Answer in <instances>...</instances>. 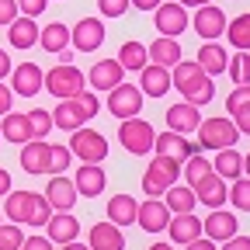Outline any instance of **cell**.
Returning <instances> with one entry per match:
<instances>
[{
    "label": "cell",
    "mask_w": 250,
    "mask_h": 250,
    "mask_svg": "<svg viewBox=\"0 0 250 250\" xmlns=\"http://www.w3.org/2000/svg\"><path fill=\"white\" fill-rule=\"evenodd\" d=\"M202 233H205L212 243H226L229 236H236V233H240V229H236V215H233V212H226V208L208 212V219L202 223Z\"/></svg>",
    "instance_id": "obj_15"
},
{
    "label": "cell",
    "mask_w": 250,
    "mask_h": 250,
    "mask_svg": "<svg viewBox=\"0 0 250 250\" xmlns=\"http://www.w3.org/2000/svg\"><path fill=\"white\" fill-rule=\"evenodd\" d=\"M212 170L223 177V181H236L240 174H243V156L236 153V146H229V149H219L215 153V164H212Z\"/></svg>",
    "instance_id": "obj_33"
},
{
    "label": "cell",
    "mask_w": 250,
    "mask_h": 250,
    "mask_svg": "<svg viewBox=\"0 0 250 250\" xmlns=\"http://www.w3.org/2000/svg\"><path fill=\"white\" fill-rule=\"evenodd\" d=\"M125 80V70H122V62L118 59H98L90 66V73H87V83L94 87V90H111V87H118Z\"/></svg>",
    "instance_id": "obj_14"
},
{
    "label": "cell",
    "mask_w": 250,
    "mask_h": 250,
    "mask_svg": "<svg viewBox=\"0 0 250 250\" xmlns=\"http://www.w3.org/2000/svg\"><path fill=\"white\" fill-rule=\"evenodd\" d=\"M146 56L153 59V66H164V70H170V66H177L181 62V42H174V39H156L153 45H146Z\"/></svg>",
    "instance_id": "obj_29"
},
{
    "label": "cell",
    "mask_w": 250,
    "mask_h": 250,
    "mask_svg": "<svg viewBox=\"0 0 250 250\" xmlns=\"http://www.w3.org/2000/svg\"><path fill=\"white\" fill-rule=\"evenodd\" d=\"M45 87V73L35 62H21V66L11 70V90L18 98H35V94Z\"/></svg>",
    "instance_id": "obj_7"
},
{
    "label": "cell",
    "mask_w": 250,
    "mask_h": 250,
    "mask_svg": "<svg viewBox=\"0 0 250 250\" xmlns=\"http://www.w3.org/2000/svg\"><path fill=\"white\" fill-rule=\"evenodd\" d=\"M233 125L240 129V136H250V108H240V111H233Z\"/></svg>",
    "instance_id": "obj_49"
},
{
    "label": "cell",
    "mask_w": 250,
    "mask_h": 250,
    "mask_svg": "<svg viewBox=\"0 0 250 250\" xmlns=\"http://www.w3.org/2000/svg\"><path fill=\"white\" fill-rule=\"evenodd\" d=\"M184 98H188V104H195V108H198V104H208V101L215 98V83H212V77H205L198 87H191Z\"/></svg>",
    "instance_id": "obj_44"
},
{
    "label": "cell",
    "mask_w": 250,
    "mask_h": 250,
    "mask_svg": "<svg viewBox=\"0 0 250 250\" xmlns=\"http://www.w3.org/2000/svg\"><path fill=\"white\" fill-rule=\"evenodd\" d=\"M21 243H24V233H21L18 223H0V247L4 250H21Z\"/></svg>",
    "instance_id": "obj_43"
},
{
    "label": "cell",
    "mask_w": 250,
    "mask_h": 250,
    "mask_svg": "<svg viewBox=\"0 0 250 250\" xmlns=\"http://www.w3.org/2000/svg\"><path fill=\"white\" fill-rule=\"evenodd\" d=\"M0 139H7V143H18V146L31 143V139H35V129H31V118H28V115H21V111H7V115H4V122H0Z\"/></svg>",
    "instance_id": "obj_18"
},
{
    "label": "cell",
    "mask_w": 250,
    "mask_h": 250,
    "mask_svg": "<svg viewBox=\"0 0 250 250\" xmlns=\"http://www.w3.org/2000/svg\"><path fill=\"white\" fill-rule=\"evenodd\" d=\"M243 170H247V177H250V153L243 156Z\"/></svg>",
    "instance_id": "obj_61"
},
{
    "label": "cell",
    "mask_w": 250,
    "mask_h": 250,
    "mask_svg": "<svg viewBox=\"0 0 250 250\" xmlns=\"http://www.w3.org/2000/svg\"><path fill=\"white\" fill-rule=\"evenodd\" d=\"M87 247L90 250H125V233L115 223H94Z\"/></svg>",
    "instance_id": "obj_26"
},
{
    "label": "cell",
    "mask_w": 250,
    "mask_h": 250,
    "mask_svg": "<svg viewBox=\"0 0 250 250\" xmlns=\"http://www.w3.org/2000/svg\"><path fill=\"white\" fill-rule=\"evenodd\" d=\"M181 7H205V4H212V0H177Z\"/></svg>",
    "instance_id": "obj_58"
},
{
    "label": "cell",
    "mask_w": 250,
    "mask_h": 250,
    "mask_svg": "<svg viewBox=\"0 0 250 250\" xmlns=\"http://www.w3.org/2000/svg\"><path fill=\"white\" fill-rule=\"evenodd\" d=\"M98 7H101L104 18H122L132 4H129V0H98Z\"/></svg>",
    "instance_id": "obj_47"
},
{
    "label": "cell",
    "mask_w": 250,
    "mask_h": 250,
    "mask_svg": "<svg viewBox=\"0 0 250 250\" xmlns=\"http://www.w3.org/2000/svg\"><path fill=\"white\" fill-rule=\"evenodd\" d=\"M11 101H14V90H11L7 83H0V118L11 111Z\"/></svg>",
    "instance_id": "obj_53"
},
{
    "label": "cell",
    "mask_w": 250,
    "mask_h": 250,
    "mask_svg": "<svg viewBox=\"0 0 250 250\" xmlns=\"http://www.w3.org/2000/svg\"><path fill=\"white\" fill-rule=\"evenodd\" d=\"M21 170L24 174H49V143L31 139L21 146Z\"/></svg>",
    "instance_id": "obj_21"
},
{
    "label": "cell",
    "mask_w": 250,
    "mask_h": 250,
    "mask_svg": "<svg viewBox=\"0 0 250 250\" xmlns=\"http://www.w3.org/2000/svg\"><path fill=\"white\" fill-rule=\"evenodd\" d=\"M52 125H56V129H66V132H77L80 125H83V118L73 108V101H59L56 111H52Z\"/></svg>",
    "instance_id": "obj_36"
},
{
    "label": "cell",
    "mask_w": 250,
    "mask_h": 250,
    "mask_svg": "<svg viewBox=\"0 0 250 250\" xmlns=\"http://www.w3.org/2000/svg\"><path fill=\"white\" fill-rule=\"evenodd\" d=\"M73 108L80 111V118H83V122H90L94 115L101 111V101H98V90H80L77 98H73Z\"/></svg>",
    "instance_id": "obj_38"
},
{
    "label": "cell",
    "mask_w": 250,
    "mask_h": 250,
    "mask_svg": "<svg viewBox=\"0 0 250 250\" xmlns=\"http://www.w3.org/2000/svg\"><path fill=\"white\" fill-rule=\"evenodd\" d=\"M149 250H174V247H170V243H153Z\"/></svg>",
    "instance_id": "obj_60"
},
{
    "label": "cell",
    "mask_w": 250,
    "mask_h": 250,
    "mask_svg": "<svg viewBox=\"0 0 250 250\" xmlns=\"http://www.w3.org/2000/svg\"><path fill=\"white\" fill-rule=\"evenodd\" d=\"M136 212H139V202L129 198V195H111L108 198V223H115L118 229L132 226L136 223Z\"/></svg>",
    "instance_id": "obj_27"
},
{
    "label": "cell",
    "mask_w": 250,
    "mask_h": 250,
    "mask_svg": "<svg viewBox=\"0 0 250 250\" xmlns=\"http://www.w3.org/2000/svg\"><path fill=\"white\" fill-rule=\"evenodd\" d=\"M170 208L160 202V198H146L143 205H139V212H136V223L146 229V233H164L167 229V223H170Z\"/></svg>",
    "instance_id": "obj_11"
},
{
    "label": "cell",
    "mask_w": 250,
    "mask_h": 250,
    "mask_svg": "<svg viewBox=\"0 0 250 250\" xmlns=\"http://www.w3.org/2000/svg\"><path fill=\"white\" fill-rule=\"evenodd\" d=\"M83 87H87V77L73 66V62H59V66H52L45 73V90L52 98H59V101H73Z\"/></svg>",
    "instance_id": "obj_1"
},
{
    "label": "cell",
    "mask_w": 250,
    "mask_h": 250,
    "mask_svg": "<svg viewBox=\"0 0 250 250\" xmlns=\"http://www.w3.org/2000/svg\"><path fill=\"white\" fill-rule=\"evenodd\" d=\"M198 149H229V146H236V139H240V129L229 122V118H208V122H202L198 125Z\"/></svg>",
    "instance_id": "obj_3"
},
{
    "label": "cell",
    "mask_w": 250,
    "mask_h": 250,
    "mask_svg": "<svg viewBox=\"0 0 250 250\" xmlns=\"http://www.w3.org/2000/svg\"><path fill=\"white\" fill-rule=\"evenodd\" d=\"M45 198H49V205H52V212H70L73 205H77V184L70 181V177H62V174H56L49 184H45Z\"/></svg>",
    "instance_id": "obj_13"
},
{
    "label": "cell",
    "mask_w": 250,
    "mask_h": 250,
    "mask_svg": "<svg viewBox=\"0 0 250 250\" xmlns=\"http://www.w3.org/2000/svg\"><path fill=\"white\" fill-rule=\"evenodd\" d=\"M177 181H181V164L174 160V156H153V164L143 174V191L149 198H160L167 188L177 184Z\"/></svg>",
    "instance_id": "obj_2"
},
{
    "label": "cell",
    "mask_w": 250,
    "mask_h": 250,
    "mask_svg": "<svg viewBox=\"0 0 250 250\" xmlns=\"http://www.w3.org/2000/svg\"><path fill=\"white\" fill-rule=\"evenodd\" d=\"M28 118H31V129H35V139H45L56 129V125H52V111H45V108H31Z\"/></svg>",
    "instance_id": "obj_41"
},
{
    "label": "cell",
    "mask_w": 250,
    "mask_h": 250,
    "mask_svg": "<svg viewBox=\"0 0 250 250\" xmlns=\"http://www.w3.org/2000/svg\"><path fill=\"white\" fill-rule=\"evenodd\" d=\"M45 4H49V0H18V14L39 18V14H45Z\"/></svg>",
    "instance_id": "obj_48"
},
{
    "label": "cell",
    "mask_w": 250,
    "mask_h": 250,
    "mask_svg": "<svg viewBox=\"0 0 250 250\" xmlns=\"http://www.w3.org/2000/svg\"><path fill=\"white\" fill-rule=\"evenodd\" d=\"M0 250H4V247H0Z\"/></svg>",
    "instance_id": "obj_62"
},
{
    "label": "cell",
    "mask_w": 250,
    "mask_h": 250,
    "mask_svg": "<svg viewBox=\"0 0 250 250\" xmlns=\"http://www.w3.org/2000/svg\"><path fill=\"white\" fill-rule=\"evenodd\" d=\"M191 188H195V198H198L202 205H208V208H223V202H226V195H229L226 181L219 177L215 170H208V174H205L202 181H195Z\"/></svg>",
    "instance_id": "obj_12"
},
{
    "label": "cell",
    "mask_w": 250,
    "mask_h": 250,
    "mask_svg": "<svg viewBox=\"0 0 250 250\" xmlns=\"http://www.w3.org/2000/svg\"><path fill=\"white\" fill-rule=\"evenodd\" d=\"M7 42L14 45V49H31V45H39V24H35V18H14L11 24H7Z\"/></svg>",
    "instance_id": "obj_25"
},
{
    "label": "cell",
    "mask_w": 250,
    "mask_h": 250,
    "mask_svg": "<svg viewBox=\"0 0 250 250\" xmlns=\"http://www.w3.org/2000/svg\"><path fill=\"white\" fill-rule=\"evenodd\" d=\"M153 149H156V156H174L177 164L198 153V146L188 143V136H177V132H170V129H167V132H160V136L153 139Z\"/></svg>",
    "instance_id": "obj_16"
},
{
    "label": "cell",
    "mask_w": 250,
    "mask_h": 250,
    "mask_svg": "<svg viewBox=\"0 0 250 250\" xmlns=\"http://www.w3.org/2000/svg\"><path fill=\"white\" fill-rule=\"evenodd\" d=\"M212 170V164L205 160L202 153H195V156H188L184 160V177H188V184H195V181H202L205 174Z\"/></svg>",
    "instance_id": "obj_42"
},
{
    "label": "cell",
    "mask_w": 250,
    "mask_h": 250,
    "mask_svg": "<svg viewBox=\"0 0 250 250\" xmlns=\"http://www.w3.org/2000/svg\"><path fill=\"white\" fill-rule=\"evenodd\" d=\"M226 202H233V208H240V212H250V177L247 181H240V177L233 181Z\"/></svg>",
    "instance_id": "obj_39"
},
{
    "label": "cell",
    "mask_w": 250,
    "mask_h": 250,
    "mask_svg": "<svg viewBox=\"0 0 250 250\" xmlns=\"http://www.w3.org/2000/svg\"><path fill=\"white\" fill-rule=\"evenodd\" d=\"M226 39L236 52H250V14H236V21L226 24Z\"/></svg>",
    "instance_id": "obj_34"
},
{
    "label": "cell",
    "mask_w": 250,
    "mask_h": 250,
    "mask_svg": "<svg viewBox=\"0 0 250 250\" xmlns=\"http://www.w3.org/2000/svg\"><path fill=\"white\" fill-rule=\"evenodd\" d=\"M153 21H156V31H160L164 39H177L188 28V14H184L181 4H160L153 11Z\"/></svg>",
    "instance_id": "obj_9"
},
{
    "label": "cell",
    "mask_w": 250,
    "mask_h": 250,
    "mask_svg": "<svg viewBox=\"0 0 250 250\" xmlns=\"http://www.w3.org/2000/svg\"><path fill=\"white\" fill-rule=\"evenodd\" d=\"M11 70H14V66H11V56H7V49H0V83H4V80L11 77Z\"/></svg>",
    "instance_id": "obj_55"
},
{
    "label": "cell",
    "mask_w": 250,
    "mask_h": 250,
    "mask_svg": "<svg viewBox=\"0 0 250 250\" xmlns=\"http://www.w3.org/2000/svg\"><path fill=\"white\" fill-rule=\"evenodd\" d=\"M226 73L233 77V87L250 83V52H236V56L226 62Z\"/></svg>",
    "instance_id": "obj_37"
},
{
    "label": "cell",
    "mask_w": 250,
    "mask_h": 250,
    "mask_svg": "<svg viewBox=\"0 0 250 250\" xmlns=\"http://www.w3.org/2000/svg\"><path fill=\"white\" fill-rule=\"evenodd\" d=\"M14 14H18V4H14V0H0V24H11Z\"/></svg>",
    "instance_id": "obj_51"
},
{
    "label": "cell",
    "mask_w": 250,
    "mask_h": 250,
    "mask_svg": "<svg viewBox=\"0 0 250 250\" xmlns=\"http://www.w3.org/2000/svg\"><path fill=\"white\" fill-rule=\"evenodd\" d=\"M118 62H122V70H143L149 56H146V45L143 42H122L118 49Z\"/></svg>",
    "instance_id": "obj_35"
},
{
    "label": "cell",
    "mask_w": 250,
    "mask_h": 250,
    "mask_svg": "<svg viewBox=\"0 0 250 250\" xmlns=\"http://www.w3.org/2000/svg\"><path fill=\"white\" fill-rule=\"evenodd\" d=\"M52 219V205H49V198L45 195H35V205H31V215H28V226H45Z\"/></svg>",
    "instance_id": "obj_45"
},
{
    "label": "cell",
    "mask_w": 250,
    "mask_h": 250,
    "mask_svg": "<svg viewBox=\"0 0 250 250\" xmlns=\"http://www.w3.org/2000/svg\"><path fill=\"white\" fill-rule=\"evenodd\" d=\"M226 11H219L215 4H205V7H198V14H195V31L205 39V42H215L219 35H226Z\"/></svg>",
    "instance_id": "obj_10"
},
{
    "label": "cell",
    "mask_w": 250,
    "mask_h": 250,
    "mask_svg": "<svg viewBox=\"0 0 250 250\" xmlns=\"http://www.w3.org/2000/svg\"><path fill=\"white\" fill-rule=\"evenodd\" d=\"M240 108H250V83L233 87V94L226 98V111H229V115H233V111H240Z\"/></svg>",
    "instance_id": "obj_46"
},
{
    "label": "cell",
    "mask_w": 250,
    "mask_h": 250,
    "mask_svg": "<svg viewBox=\"0 0 250 250\" xmlns=\"http://www.w3.org/2000/svg\"><path fill=\"white\" fill-rule=\"evenodd\" d=\"M70 153L80 156L83 164H101L108 156V139L98 132V129H87V125H80V129L70 136Z\"/></svg>",
    "instance_id": "obj_5"
},
{
    "label": "cell",
    "mask_w": 250,
    "mask_h": 250,
    "mask_svg": "<svg viewBox=\"0 0 250 250\" xmlns=\"http://www.w3.org/2000/svg\"><path fill=\"white\" fill-rule=\"evenodd\" d=\"M70 160H73L70 146H52V143H49V174H52V177L66 170V167H70Z\"/></svg>",
    "instance_id": "obj_40"
},
{
    "label": "cell",
    "mask_w": 250,
    "mask_h": 250,
    "mask_svg": "<svg viewBox=\"0 0 250 250\" xmlns=\"http://www.w3.org/2000/svg\"><path fill=\"white\" fill-rule=\"evenodd\" d=\"M39 45H42L45 52H66V45H70V28L62 24V21L45 24V28L39 31Z\"/></svg>",
    "instance_id": "obj_32"
},
{
    "label": "cell",
    "mask_w": 250,
    "mask_h": 250,
    "mask_svg": "<svg viewBox=\"0 0 250 250\" xmlns=\"http://www.w3.org/2000/svg\"><path fill=\"white\" fill-rule=\"evenodd\" d=\"M153 139H156L153 125L143 122V118H125V122L118 125V143L125 146V153H132V156L153 153Z\"/></svg>",
    "instance_id": "obj_4"
},
{
    "label": "cell",
    "mask_w": 250,
    "mask_h": 250,
    "mask_svg": "<svg viewBox=\"0 0 250 250\" xmlns=\"http://www.w3.org/2000/svg\"><path fill=\"white\" fill-rule=\"evenodd\" d=\"M139 90L149 94V98H164V94L170 90V70L146 62V66L139 70Z\"/></svg>",
    "instance_id": "obj_24"
},
{
    "label": "cell",
    "mask_w": 250,
    "mask_h": 250,
    "mask_svg": "<svg viewBox=\"0 0 250 250\" xmlns=\"http://www.w3.org/2000/svg\"><path fill=\"white\" fill-rule=\"evenodd\" d=\"M202 80H205V70L198 66L195 59H181L177 66H170V87L181 90V98H184V94L191 90V87H198Z\"/></svg>",
    "instance_id": "obj_23"
},
{
    "label": "cell",
    "mask_w": 250,
    "mask_h": 250,
    "mask_svg": "<svg viewBox=\"0 0 250 250\" xmlns=\"http://www.w3.org/2000/svg\"><path fill=\"white\" fill-rule=\"evenodd\" d=\"M70 42H73L77 52H94L104 42V24L98 18H80L73 24V31H70Z\"/></svg>",
    "instance_id": "obj_8"
},
{
    "label": "cell",
    "mask_w": 250,
    "mask_h": 250,
    "mask_svg": "<svg viewBox=\"0 0 250 250\" xmlns=\"http://www.w3.org/2000/svg\"><path fill=\"white\" fill-rule=\"evenodd\" d=\"M167 125H170V132L188 136V132H195L198 125H202V115H198L195 104L181 101V104H170V108H167Z\"/></svg>",
    "instance_id": "obj_20"
},
{
    "label": "cell",
    "mask_w": 250,
    "mask_h": 250,
    "mask_svg": "<svg viewBox=\"0 0 250 250\" xmlns=\"http://www.w3.org/2000/svg\"><path fill=\"white\" fill-rule=\"evenodd\" d=\"M73 184H77V195H83V198H98V195L104 191L108 177H104L101 164H80V167H77Z\"/></svg>",
    "instance_id": "obj_17"
},
{
    "label": "cell",
    "mask_w": 250,
    "mask_h": 250,
    "mask_svg": "<svg viewBox=\"0 0 250 250\" xmlns=\"http://www.w3.org/2000/svg\"><path fill=\"white\" fill-rule=\"evenodd\" d=\"M62 250H90V247L80 243V240H73V243H62Z\"/></svg>",
    "instance_id": "obj_59"
},
{
    "label": "cell",
    "mask_w": 250,
    "mask_h": 250,
    "mask_svg": "<svg viewBox=\"0 0 250 250\" xmlns=\"http://www.w3.org/2000/svg\"><path fill=\"white\" fill-rule=\"evenodd\" d=\"M7 191H11V174H7L4 167H0V198H4Z\"/></svg>",
    "instance_id": "obj_57"
},
{
    "label": "cell",
    "mask_w": 250,
    "mask_h": 250,
    "mask_svg": "<svg viewBox=\"0 0 250 250\" xmlns=\"http://www.w3.org/2000/svg\"><path fill=\"white\" fill-rule=\"evenodd\" d=\"M219 250H250V236H240V233H236V236H229Z\"/></svg>",
    "instance_id": "obj_52"
},
{
    "label": "cell",
    "mask_w": 250,
    "mask_h": 250,
    "mask_svg": "<svg viewBox=\"0 0 250 250\" xmlns=\"http://www.w3.org/2000/svg\"><path fill=\"white\" fill-rule=\"evenodd\" d=\"M31 205H35V191H7L4 195V215L7 223H28L31 215Z\"/></svg>",
    "instance_id": "obj_28"
},
{
    "label": "cell",
    "mask_w": 250,
    "mask_h": 250,
    "mask_svg": "<svg viewBox=\"0 0 250 250\" xmlns=\"http://www.w3.org/2000/svg\"><path fill=\"white\" fill-rule=\"evenodd\" d=\"M111 98H108V111L118 118V122H125V118H139V111H143V90L139 87H132V83H118V87H111L108 90Z\"/></svg>",
    "instance_id": "obj_6"
},
{
    "label": "cell",
    "mask_w": 250,
    "mask_h": 250,
    "mask_svg": "<svg viewBox=\"0 0 250 250\" xmlns=\"http://www.w3.org/2000/svg\"><path fill=\"white\" fill-rule=\"evenodd\" d=\"M45 233H49L52 243L62 247V243H73L80 236V223H77L73 212H52V219L45 223Z\"/></svg>",
    "instance_id": "obj_19"
},
{
    "label": "cell",
    "mask_w": 250,
    "mask_h": 250,
    "mask_svg": "<svg viewBox=\"0 0 250 250\" xmlns=\"http://www.w3.org/2000/svg\"><path fill=\"white\" fill-rule=\"evenodd\" d=\"M129 4H132V7H139V11H156V7L164 4V0H129Z\"/></svg>",
    "instance_id": "obj_56"
},
{
    "label": "cell",
    "mask_w": 250,
    "mask_h": 250,
    "mask_svg": "<svg viewBox=\"0 0 250 250\" xmlns=\"http://www.w3.org/2000/svg\"><path fill=\"white\" fill-rule=\"evenodd\" d=\"M164 205H167L174 215H181V212H191V208L198 205V198H195V188H191V184H170L167 191H164Z\"/></svg>",
    "instance_id": "obj_31"
},
{
    "label": "cell",
    "mask_w": 250,
    "mask_h": 250,
    "mask_svg": "<svg viewBox=\"0 0 250 250\" xmlns=\"http://www.w3.org/2000/svg\"><path fill=\"white\" fill-rule=\"evenodd\" d=\"M167 233H170V240L174 243H191V240H198L202 236V219L195 215V212H181V215H170V223H167Z\"/></svg>",
    "instance_id": "obj_22"
},
{
    "label": "cell",
    "mask_w": 250,
    "mask_h": 250,
    "mask_svg": "<svg viewBox=\"0 0 250 250\" xmlns=\"http://www.w3.org/2000/svg\"><path fill=\"white\" fill-rule=\"evenodd\" d=\"M198 66L205 70V77H219V73H226V62H229V56H226V49L223 45H215V42H205L202 49H198Z\"/></svg>",
    "instance_id": "obj_30"
},
{
    "label": "cell",
    "mask_w": 250,
    "mask_h": 250,
    "mask_svg": "<svg viewBox=\"0 0 250 250\" xmlns=\"http://www.w3.org/2000/svg\"><path fill=\"white\" fill-rule=\"evenodd\" d=\"M21 250H52V240L49 236H24Z\"/></svg>",
    "instance_id": "obj_50"
},
{
    "label": "cell",
    "mask_w": 250,
    "mask_h": 250,
    "mask_svg": "<svg viewBox=\"0 0 250 250\" xmlns=\"http://www.w3.org/2000/svg\"><path fill=\"white\" fill-rule=\"evenodd\" d=\"M184 250H219L208 236H198V240H191V243H184Z\"/></svg>",
    "instance_id": "obj_54"
}]
</instances>
